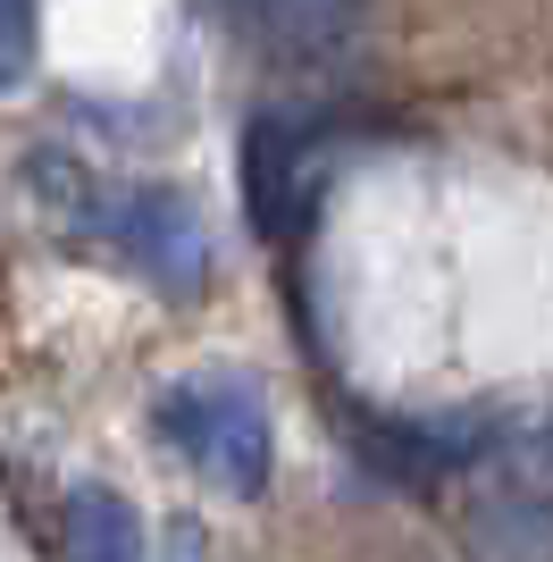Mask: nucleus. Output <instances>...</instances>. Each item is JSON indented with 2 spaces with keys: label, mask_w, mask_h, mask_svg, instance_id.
<instances>
[{
  "label": "nucleus",
  "mask_w": 553,
  "mask_h": 562,
  "mask_svg": "<svg viewBox=\"0 0 553 562\" xmlns=\"http://www.w3.org/2000/svg\"><path fill=\"white\" fill-rule=\"evenodd\" d=\"M68 193H76V227H92L117 260H135L160 294H202L210 285V227L193 211V193L177 186H92L84 168H68Z\"/></svg>",
  "instance_id": "1"
},
{
  "label": "nucleus",
  "mask_w": 553,
  "mask_h": 562,
  "mask_svg": "<svg viewBox=\"0 0 553 562\" xmlns=\"http://www.w3.org/2000/svg\"><path fill=\"white\" fill-rule=\"evenodd\" d=\"M160 437L227 495H260L276 470V428L269 403L244 378H177L160 395Z\"/></svg>",
  "instance_id": "2"
},
{
  "label": "nucleus",
  "mask_w": 553,
  "mask_h": 562,
  "mask_svg": "<svg viewBox=\"0 0 553 562\" xmlns=\"http://www.w3.org/2000/svg\"><path fill=\"white\" fill-rule=\"evenodd\" d=\"M235 18L276 68H336L369 34V0H235Z\"/></svg>",
  "instance_id": "3"
},
{
  "label": "nucleus",
  "mask_w": 553,
  "mask_h": 562,
  "mask_svg": "<svg viewBox=\"0 0 553 562\" xmlns=\"http://www.w3.org/2000/svg\"><path fill=\"white\" fill-rule=\"evenodd\" d=\"M244 193H252L260 235H294L319 202V151L294 117H252V143H244Z\"/></svg>",
  "instance_id": "4"
},
{
  "label": "nucleus",
  "mask_w": 553,
  "mask_h": 562,
  "mask_svg": "<svg viewBox=\"0 0 553 562\" xmlns=\"http://www.w3.org/2000/svg\"><path fill=\"white\" fill-rule=\"evenodd\" d=\"M59 562H143V513L101 479L59 495Z\"/></svg>",
  "instance_id": "5"
},
{
  "label": "nucleus",
  "mask_w": 553,
  "mask_h": 562,
  "mask_svg": "<svg viewBox=\"0 0 553 562\" xmlns=\"http://www.w3.org/2000/svg\"><path fill=\"white\" fill-rule=\"evenodd\" d=\"M43 59V9L34 0H0V93H18Z\"/></svg>",
  "instance_id": "6"
},
{
  "label": "nucleus",
  "mask_w": 553,
  "mask_h": 562,
  "mask_svg": "<svg viewBox=\"0 0 553 562\" xmlns=\"http://www.w3.org/2000/svg\"><path fill=\"white\" fill-rule=\"evenodd\" d=\"M168 562H210V554H202V538H193V529H177V554H168Z\"/></svg>",
  "instance_id": "7"
}]
</instances>
